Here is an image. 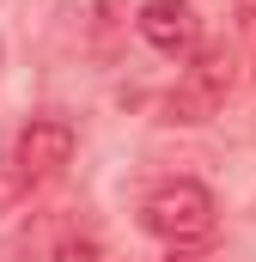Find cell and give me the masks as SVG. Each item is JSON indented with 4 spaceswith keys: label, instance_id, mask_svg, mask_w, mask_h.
I'll return each instance as SVG.
<instances>
[{
    "label": "cell",
    "instance_id": "1",
    "mask_svg": "<svg viewBox=\"0 0 256 262\" xmlns=\"http://www.w3.org/2000/svg\"><path fill=\"white\" fill-rule=\"evenodd\" d=\"M140 226L153 232V238H165L171 250H189L201 238H214V195L189 183V177H171V183H159L146 207H140Z\"/></svg>",
    "mask_w": 256,
    "mask_h": 262
},
{
    "label": "cell",
    "instance_id": "2",
    "mask_svg": "<svg viewBox=\"0 0 256 262\" xmlns=\"http://www.w3.org/2000/svg\"><path fill=\"white\" fill-rule=\"evenodd\" d=\"M232 79H238V61H232L226 43H220V49H195V61L183 67L177 92L165 98V116H171V122H207V116L226 104Z\"/></svg>",
    "mask_w": 256,
    "mask_h": 262
},
{
    "label": "cell",
    "instance_id": "3",
    "mask_svg": "<svg viewBox=\"0 0 256 262\" xmlns=\"http://www.w3.org/2000/svg\"><path fill=\"white\" fill-rule=\"evenodd\" d=\"M12 159L25 165V177H31V183H43V177H55L67 159H73V128H67L61 116H31V122L18 128Z\"/></svg>",
    "mask_w": 256,
    "mask_h": 262
},
{
    "label": "cell",
    "instance_id": "4",
    "mask_svg": "<svg viewBox=\"0 0 256 262\" xmlns=\"http://www.w3.org/2000/svg\"><path fill=\"white\" fill-rule=\"evenodd\" d=\"M140 37L159 55H195L201 49V18L189 0H146L140 6Z\"/></svg>",
    "mask_w": 256,
    "mask_h": 262
},
{
    "label": "cell",
    "instance_id": "5",
    "mask_svg": "<svg viewBox=\"0 0 256 262\" xmlns=\"http://www.w3.org/2000/svg\"><path fill=\"white\" fill-rule=\"evenodd\" d=\"M25 195H31V177H25V165H18L12 152H0V213H12Z\"/></svg>",
    "mask_w": 256,
    "mask_h": 262
},
{
    "label": "cell",
    "instance_id": "6",
    "mask_svg": "<svg viewBox=\"0 0 256 262\" xmlns=\"http://www.w3.org/2000/svg\"><path fill=\"white\" fill-rule=\"evenodd\" d=\"M49 262H104V256H98L92 238H67V244H55V256H49Z\"/></svg>",
    "mask_w": 256,
    "mask_h": 262
},
{
    "label": "cell",
    "instance_id": "7",
    "mask_svg": "<svg viewBox=\"0 0 256 262\" xmlns=\"http://www.w3.org/2000/svg\"><path fill=\"white\" fill-rule=\"evenodd\" d=\"M165 262H201V256H189V250H171V256H165Z\"/></svg>",
    "mask_w": 256,
    "mask_h": 262
}]
</instances>
